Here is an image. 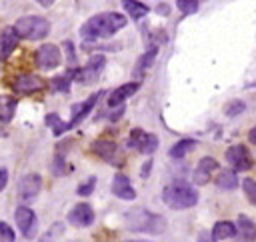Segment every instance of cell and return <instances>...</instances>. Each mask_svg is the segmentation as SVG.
<instances>
[{
	"mask_svg": "<svg viewBox=\"0 0 256 242\" xmlns=\"http://www.w3.org/2000/svg\"><path fill=\"white\" fill-rule=\"evenodd\" d=\"M18 100L12 96H0V122H10L14 116Z\"/></svg>",
	"mask_w": 256,
	"mask_h": 242,
	"instance_id": "22",
	"label": "cell"
},
{
	"mask_svg": "<svg viewBox=\"0 0 256 242\" xmlns=\"http://www.w3.org/2000/svg\"><path fill=\"white\" fill-rule=\"evenodd\" d=\"M94 186H96V178L94 176H90L86 182H82L80 186H78V196H88V194H92L94 192Z\"/></svg>",
	"mask_w": 256,
	"mask_h": 242,
	"instance_id": "32",
	"label": "cell"
},
{
	"mask_svg": "<svg viewBox=\"0 0 256 242\" xmlns=\"http://www.w3.org/2000/svg\"><path fill=\"white\" fill-rule=\"evenodd\" d=\"M72 78H76V68H70L66 74L56 76V78H52L50 82H52V88H54V90H58V92H68Z\"/></svg>",
	"mask_w": 256,
	"mask_h": 242,
	"instance_id": "24",
	"label": "cell"
},
{
	"mask_svg": "<svg viewBox=\"0 0 256 242\" xmlns=\"http://www.w3.org/2000/svg\"><path fill=\"white\" fill-rule=\"evenodd\" d=\"M226 160H228V164L234 168V172L250 170V168L254 166V160H252L248 148L242 146V144H234V146H230V148L226 150Z\"/></svg>",
	"mask_w": 256,
	"mask_h": 242,
	"instance_id": "7",
	"label": "cell"
},
{
	"mask_svg": "<svg viewBox=\"0 0 256 242\" xmlns=\"http://www.w3.org/2000/svg\"><path fill=\"white\" fill-rule=\"evenodd\" d=\"M46 124L52 128L54 136H60V134H64V132L68 130V122H62V120H60V116H58V114H54V112L46 114Z\"/></svg>",
	"mask_w": 256,
	"mask_h": 242,
	"instance_id": "26",
	"label": "cell"
},
{
	"mask_svg": "<svg viewBox=\"0 0 256 242\" xmlns=\"http://www.w3.org/2000/svg\"><path fill=\"white\" fill-rule=\"evenodd\" d=\"M176 6L182 14H194L198 10V0H176Z\"/></svg>",
	"mask_w": 256,
	"mask_h": 242,
	"instance_id": "30",
	"label": "cell"
},
{
	"mask_svg": "<svg viewBox=\"0 0 256 242\" xmlns=\"http://www.w3.org/2000/svg\"><path fill=\"white\" fill-rule=\"evenodd\" d=\"M6 184H8V170L0 168V192L6 188Z\"/></svg>",
	"mask_w": 256,
	"mask_h": 242,
	"instance_id": "35",
	"label": "cell"
},
{
	"mask_svg": "<svg viewBox=\"0 0 256 242\" xmlns=\"http://www.w3.org/2000/svg\"><path fill=\"white\" fill-rule=\"evenodd\" d=\"M112 194L118 196L120 200H134L136 198V190L134 186L130 184V178L124 176V174H116L112 178Z\"/></svg>",
	"mask_w": 256,
	"mask_h": 242,
	"instance_id": "17",
	"label": "cell"
},
{
	"mask_svg": "<svg viewBox=\"0 0 256 242\" xmlns=\"http://www.w3.org/2000/svg\"><path fill=\"white\" fill-rule=\"evenodd\" d=\"M40 6H44V8H48V6H52L54 4V0H36Z\"/></svg>",
	"mask_w": 256,
	"mask_h": 242,
	"instance_id": "39",
	"label": "cell"
},
{
	"mask_svg": "<svg viewBox=\"0 0 256 242\" xmlns=\"http://www.w3.org/2000/svg\"><path fill=\"white\" fill-rule=\"evenodd\" d=\"M16 32L28 40H42L50 32V22L42 16H22L14 24Z\"/></svg>",
	"mask_w": 256,
	"mask_h": 242,
	"instance_id": "4",
	"label": "cell"
},
{
	"mask_svg": "<svg viewBox=\"0 0 256 242\" xmlns=\"http://www.w3.org/2000/svg\"><path fill=\"white\" fill-rule=\"evenodd\" d=\"M194 146H196V140H192V138H184V140H178L172 148H170V158H184L190 150H194Z\"/></svg>",
	"mask_w": 256,
	"mask_h": 242,
	"instance_id": "23",
	"label": "cell"
},
{
	"mask_svg": "<svg viewBox=\"0 0 256 242\" xmlns=\"http://www.w3.org/2000/svg\"><path fill=\"white\" fill-rule=\"evenodd\" d=\"M40 188H42V178L38 174H24L18 182V198L28 204L36 200V196L40 194Z\"/></svg>",
	"mask_w": 256,
	"mask_h": 242,
	"instance_id": "9",
	"label": "cell"
},
{
	"mask_svg": "<svg viewBox=\"0 0 256 242\" xmlns=\"http://www.w3.org/2000/svg\"><path fill=\"white\" fill-rule=\"evenodd\" d=\"M156 54H158L156 46L148 48V52H144V54H142V56L138 58V62H136V72H144V70H148V68L152 66V62H154Z\"/></svg>",
	"mask_w": 256,
	"mask_h": 242,
	"instance_id": "27",
	"label": "cell"
},
{
	"mask_svg": "<svg viewBox=\"0 0 256 242\" xmlns=\"http://www.w3.org/2000/svg\"><path fill=\"white\" fill-rule=\"evenodd\" d=\"M14 220L24 238H34L36 228H38V218H36L34 210H30L28 206H18L14 212Z\"/></svg>",
	"mask_w": 256,
	"mask_h": 242,
	"instance_id": "8",
	"label": "cell"
},
{
	"mask_svg": "<svg viewBox=\"0 0 256 242\" xmlns=\"http://www.w3.org/2000/svg\"><path fill=\"white\" fill-rule=\"evenodd\" d=\"M128 146L136 148L142 154H152L158 148V136L150 134V132H144L142 128H134L128 136Z\"/></svg>",
	"mask_w": 256,
	"mask_h": 242,
	"instance_id": "6",
	"label": "cell"
},
{
	"mask_svg": "<svg viewBox=\"0 0 256 242\" xmlns=\"http://www.w3.org/2000/svg\"><path fill=\"white\" fill-rule=\"evenodd\" d=\"M104 64H106L104 54L90 56L88 62H86V66L76 68V82H80V84H94L98 80L100 72L104 70Z\"/></svg>",
	"mask_w": 256,
	"mask_h": 242,
	"instance_id": "5",
	"label": "cell"
},
{
	"mask_svg": "<svg viewBox=\"0 0 256 242\" xmlns=\"http://www.w3.org/2000/svg\"><path fill=\"white\" fill-rule=\"evenodd\" d=\"M150 168H152V162L148 160V162H146V164L142 166V178H146V176H148V172H150Z\"/></svg>",
	"mask_w": 256,
	"mask_h": 242,
	"instance_id": "37",
	"label": "cell"
},
{
	"mask_svg": "<svg viewBox=\"0 0 256 242\" xmlns=\"http://www.w3.org/2000/svg\"><path fill=\"white\" fill-rule=\"evenodd\" d=\"M248 140H250L252 144H256V126H254L250 132H248Z\"/></svg>",
	"mask_w": 256,
	"mask_h": 242,
	"instance_id": "38",
	"label": "cell"
},
{
	"mask_svg": "<svg viewBox=\"0 0 256 242\" xmlns=\"http://www.w3.org/2000/svg\"><path fill=\"white\" fill-rule=\"evenodd\" d=\"M162 200L172 210H184L198 204V192L186 182H174L162 190Z\"/></svg>",
	"mask_w": 256,
	"mask_h": 242,
	"instance_id": "2",
	"label": "cell"
},
{
	"mask_svg": "<svg viewBox=\"0 0 256 242\" xmlns=\"http://www.w3.org/2000/svg\"><path fill=\"white\" fill-rule=\"evenodd\" d=\"M60 48L56 44H42L36 52V62L42 70H52V68H58L60 66Z\"/></svg>",
	"mask_w": 256,
	"mask_h": 242,
	"instance_id": "10",
	"label": "cell"
},
{
	"mask_svg": "<svg viewBox=\"0 0 256 242\" xmlns=\"http://www.w3.org/2000/svg\"><path fill=\"white\" fill-rule=\"evenodd\" d=\"M14 240H16L14 230L6 222H0V242H14Z\"/></svg>",
	"mask_w": 256,
	"mask_h": 242,
	"instance_id": "33",
	"label": "cell"
},
{
	"mask_svg": "<svg viewBox=\"0 0 256 242\" xmlns=\"http://www.w3.org/2000/svg\"><path fill=\"white\" fill-rule=\"evenodd\" d=\"M216 186L224 188V190H234L238 186V176L234 170H222L216 178Z\"/></svg>",
	"mask_w": 256,
	"mask_h": 242,
	"instance_id": "25",
	"label": "cell"
},
{
	"mask_svg": "<svg viewBox=\"0 0 256 242\" xmlns=\"http://www.w3.org/2000/svg\"><path fill=\"white\" fill-rule=\"evenodd\" d=\"M242 188H244L246 198L256 206V180L254 178H244L242 180Z\"/></svg>",
	"mask_w": 256,
	"mask_h": 242,
	"instance_id": "28",
	"label": "cell"
},
{
	"mask_svg": "<svg viewBox=\"0 0 256 242\" xmlns=\"http://www.w3.org/2000/svg\"><path fill=\"white\" fill-rule=\"evenodd\" d=\"M18 40H20V34L16 32L14 26H6L0 30V60H6L14 48L18 46Z\"/></svg>",
	"mask_w": 256,
	"mask_h": 242,
	"instance_id": "14",
	"label": "cell"
},
{
	"mask_svg": "<svg viewBox=\"0 0 256 242\" xmlns=\"http://www.w3.org/2000/svg\"><path fill=\"white\" fill-rule=\"evenodd\" d=\"M196 242H216L214 238H212V234H208V232H202L200 236H198V240Z\"/></svg>",
	"mask_w": 256,
	"mask_h": 242,
	"instance_id": "36",
	"label": "cell"
},
{
	"mask_svg": "<svg viewBox=\"0 0 256 242\" xmlns=\"http://www.w3.org/2000/svg\"><path fill=\"white\" fill-rule=\"evenodd\" d=\"M92 152L98 154L108 164H120L118 162V146L112 140H94L92 142Z\"/></svg>",
	"mask_w": 256,
	"mask_h": 242,
	"instance_id": "15",
	"label": "cell"
},
{
	"mask_svg": "<svg viewBox=\"0 0 256 242\" xmlns=\"http://www.w3.org/2000/svg\"><path fill=\"white\" fill-rule=\"evenodd\" d=\"M42 86H44V82H42L38 76H34V74H22V76H18V78L14 80V84H12V88H14L18 94H32V92L42 90Z\"/></svg>",
	"mask_w": 256,
	"mask_h": 242,
	"instance_id": "18",
	"label": "cell"
},
{
	"mask_svg": "<svg viewBox=\"0 0 256 242\" xmlns=\"http://www.w3.org/2000/svg\"><path fill=\"white\" fill-rule=\"evenodd\" d=\"M236 242H256V222L246 214H240L236 220Z\"/></svg>",
	"mask_w": 256,
	"mask_h": 242,
	"instance_id": "13",
	"label": "cell"
},
{
	"mask_svg": "<svg viewBox=\"0 0 256 242\" xmlns=\"http://www.w3.org/2000/svg\"><path fill=\"white\" fill-rule=\"evenodd\" d=\"M126 224H128V228L138 230V232L160 234V232H164V228H166V218L160 216V214H152V212L140 208V210H136V212L126 214Z\"/></svg>",
	"mask_w": 256,
	"mask_h": 242,
	"instance_id": "3",
	"label": "cell"
},
{
	"mask_svg": "<svg viewBox=\"0 0 256 242\" xmlns=\"http://www.w3.org/2000/svg\"><path fill=\"white\" fill-rule=\"evenodd\" d=\"M60 234H62V224H60V222H56V224H54L46 234H42V236H40V240H38V242H56V236H60Z\"/></svg>",
	"mask_w": 256,
	"mask_h": 242,
	"instance_id": "31",
	"label": "cell"
},
{
	"mask_svg": "<svg viewBox=\"0 0 256 242\" xmlns=\"http://www.w3.org/2000/svg\"><path fill=\"white\" fill-rule=\"evenodd\" d=\"M128 242H146V240H128Z\"/></svg>",
	"mask_w": 256,
	"mask_h": 242,
	"instance_id": "40",
	"label": "cell"
},
{
	"mask_svg": "<svg viewBox=\"0 0 256 242\" xmlns=\"http://www.w3.org/2000/svg\"><path fill=\"white\" fill-rule=\"evenodd\" d=\"M138 88H140V82H126V84L118 86L116 90L110 92L108 106H122V102H124L126 98H130Z\"/></svg>",
	"mask_w": 256,
	"mask_h": 242,
	"instance_id": "19",
	"label": "cell"
},
{
	"mask_svg": "<svg viewBox=\"0 0 256 242\" xmlns=\"http://www.w3.org/2000/svg\"><path fill=\"white\" fill-rule=\"evenodd\" d=\"M244 108H246V104H244L242 100H232V102H228V104L224 106V114L232 118V116L242 114V112H244Z\"/></svg>",
	"mask_w": 256,
	"mask_h": 242,
	"instance_id": "29",
	"label": "cell"
},
{
	"mask_svg": "<svg viewBox=\"0 0 256 242\" xmlns=\"http://www.w3.org/2000/svg\"><path fill=\"white\" fill-rule=\"evenodd\" d=\"M126 16L118 14V12H102L92 16L88 22L82 24L80 34L84 40H98V38H108L112 34H116L120 28L126 26Z\"/></svg>",
	"mask_w": 256,
	"mask_h": 242,
	"instance_id": "1",
	"label": "cell"
},
{
	"mask_svg": "<svg viewBox=\"0 0 256 242\" xmlns=\"http://www.w3.org/2000/svg\"><path fill=\"white\" fill-rule=\"evenodd\" d=\"M52 170H54V174H64V172L68 170V168H66V162H64V158H62V156H56Z\"/></svg>",
	"mask_w": 256,
	"mask_h": 242,
	"instance_id": "34",
	"label": "cell"
},
{
	"mask_svg": "<svg viewBox=\"0 0 256 242\" xmlns=\"http://www.w3.org/2000/svg\"><path fill=\"white\" fill-rule=\"evenodd\" d=\"M122 6H124V10H126V14H128L130 18H134V20H140V18L146 16L148 10H150L144 2H138V0H122Z\"/></svg>",
	"mask_w": 256,
	"mask_h": 242,
	"instance_id": "21",
	"label": "cell"
},
{
	"mask_svg": "<svg viewBox=\"0 0 256 242\" xmlns=\"http://www.w3.org/2000/svg\"><path fill=\"white\" fill-rule=\"evenodd\" d=\"M212 238L218 242V240H226V238H234L236 236V224L230 222V220H218L212 228Z\"/></svg>",
	"mask_w": 256,
	"mask_h": 242,
	"instance_id": "20",
	"label": "cell"
},
{
	"mask_svg": "<svg viewBox=\"0 0 256 242\" xmlns=\"http://www.w3.org/2000/svg\"><path fill=\"white\" fill-rule=\"evenodd\" d=\"M216 168H218L216 158H212V156H204V158L198 162L192 180H194L198 186H204V184H208V180L212 178V172H214Z\"/></svg>",
	"mask_w": 256,
	"mask_h": 242,
	"instance_id": "16",
	"label": "cell"
},
{
	"mask_svg": "<svg viewBox=\"0 0 256 242\" xmlns=\"http://www.w3.org/2000/svg\"><path fill=\"white\" fill-rule=\"evenodd\" d=\"M100 96H104V92H96V94L88 96L82 104H74V106H72V114H74V116H72V120L68 122V130H70V128H74V126H78V124H80V122L90 114V110L96 106V102H98V98H100Z\"/></svg>",
	"mask_w": 256,
	"mask_h": 242,
	"instance_id": "12",
	"label": "cell"
},
{
	"mask_svg": "<svg viewBox=\"0 0 256 242\" xmlns=\"http://www.w3.org/2000/svg\"><path fill=\"white\" fill-rule=\"evenodd\" d=\"M68 222H70L72 226H78V228L90 226V224L94 222V210H92V206L86 204V202L76 204V206L68 212Z\"/></svg>",
	"mask_w": 256,
	"mask_h": 242,
	"instance_id": "11",
	"label": "cell"
}]
</instances>
